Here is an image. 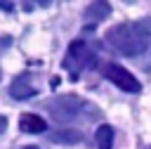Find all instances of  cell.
Listing matches in <instances>:
<instances>
[{
	"label": "cell",
	"mask_w": 151,
	"mask_h": 149,
	"mask_svg": "<svg viewBox=\"0 0 151 149\" xmlns=\"http://www.w3.org/2000/svg\"><path fill=\"white\" fill-rule=\"evenodd\" d=\"M33 95H38V88L33 85V76H28V73L17 76L14 83L9 85V97H14V99H28Z\"/></svg>",
	"instance_id": "obj_5"
},
{
	"label": "cell",
	"mask_w": 151,
	"mask_h": 149,
	"mask_svg": "<svg viewBox=\"0 0 151 149\" xmlns=\"http://www.w3.org/2000/svg\"><path fill=\"white\" fill-rule=\"evenodd\" d=\"M0 9H12V2H0Z\"/></svg>",
	"instance_id": "obj_11"
},
{
	"label": "cell",
	"mask_w": 151,
	"mask_h": 149,
	"mask_svg": "<svg viewBox=\"0 0 151 149\" xmlns=\"http://www.w3.org/2000/svg\"><path fill=\"white\" fill-rule=\"evenodd\" d=\"M47 111L57 118V121H76V118H83V121H94L99 116V109L92 106L90 102L76 97V95H68V97H59L54 102L47 104Z\"/></svg>",
	"instance_id": "obj_2"
},
{
	"label": "cell",
	"mask_w": 151,
	"mask_h": 149,
	"mask_svg": "<svg viewBox=\"0 0 151 149\" xmlns=\"http://www.w3.org/2000/svg\"><path fill=\"white\" fill-rule=\"evenodd\" d=\"M26 149H38V147H26Z\"/></svg>",
	"instance_id": "obj_12"
},
{
	"label": "cell",
	"mask_w": 151,
	"mask_h": 149,
	"mask_svg": "<svg viewBox=\"0 0 151 149\" xmlns=\"http://www.w3.org/2000/svg\"><path fill=\"white\" fill-rule=\"evenodd\" d=\"M106 43L123 57H142L151 50V24L132 21V24L113 26L106 33Z\"/></svg>",
	"instance_id": "obj_1"
},
{
	"label": "cell",
	"mask_w": 151,
	"mask_h": 149,
	"mask_svg": "<svg viewBox=\"0 0 151 149\" xmlns=\"http://www.w3.org/2000/svg\"><path fill=\"white\" fill-rule=\"evenodd\" d=\"M109 12H111L109 2H92L85 7V19L87 21H101L104 17H109Z\"/></svg>",
	"instance_id": "obj_7"
},
{
	"label": "cell",
	"mask_w": 151,
	"mask_h": 149,
	"mask_svg": "<svg viewBox=\"0 0 151 149\" xmlns=\"http://www.w3.org/2000/svg\"><path fill=\"white\" fill-rule=\"evenodd\" d=\"M0 76H2V69H0Z\"/></svg>",
	"instance_id": "obj_13"
},
{
	"label": "cell",
	"mask_w": 151,
	"mask_h": 149,
	"mask_svg": "<svg viewBox=\"0 0 151 149\" xmlns=\"http://www.w3.org/2000/svg\"><path fill=\"white\" fill-rule=\"evenodd\" d=\"M83 140V135L78 130H59L52 135V142H59V144H78Z\"/></svg>",
	"instance_id": "obj_9"
},
{
	"label": "cell",
	"mask_w": 151,
	"mask_h": 149,
	"mask_svg": "<svg viewBox=\"0 0 151 149\" xmlns=\"http://www.w3.org/2000/svg\"><path fill=\"white\" fill-rule=\"evenodd\" d=\"M104 76H106V80H111L116 88H120V90H125V92H139L142 90V83L127 71V69H123L120 64H104Z\"/></svg>",
	"instance_id": "obj_4"
},
{
	"label": "cell",
	"mask_w": 151,
	"mask_h": 149,
	"mask_svg": "<svg viewBox=\"0 0 151 149\" xmlns=\"http://www.w3.org/2000/svg\"><path fill=\"white\" fill-rule=\"evenodd\" d=\"M94 137H97V149H111L113 147V128L111 125H99Z\"/></svg>",
	"instance_id": "obj_8"
},
{
	"label": "cell",
	"mask_w": 151,
	"mask_h": 149,
	"mask_svg": "<svg viewBox=\"0 0 151 149\" xmlns=\"http://www.w3.org/2000/svg\"><path fill=\"white\" fill-rule=\"evenodd\" d=\"M19 128H21L24 132H45L47 123H45V118L35 116V114H21V118H19Z\"/></svg>",
	"instance_id": "obj_6"
},
{
	"label": "cell",
	"mask_w": 151,
	"mask_h": 149,
	"mask_svg": "<svg viewBox=\"0 0 151 149\" xmlns=\"http://www.w3.org/2000/svg\"><path fill=\"white\" fill-rule=\"evenodd\" d=\"M94 61H97L94 47H92L90 43L76 40V43H71V47H68V52H66V57H64V69H66L73 78H78L85 69H92Z\"/></svg>",
	"instance_id": "obj_3"
},
{
	"label": "cell",
	"mask_w": 151,
	"mask_h": 149,
	"mask_svg": "<svg viewBox=\"0 0 151 149\" xmlns=\"http://www.w3.org/2000/svg\"><path fill=\"white\" fill-rule=\"evenodd\" d=\"M5 128H7V118L0 116V132H5Z\"/></svg>",
	"instance_id": "obj_10"
}]
</instances>
